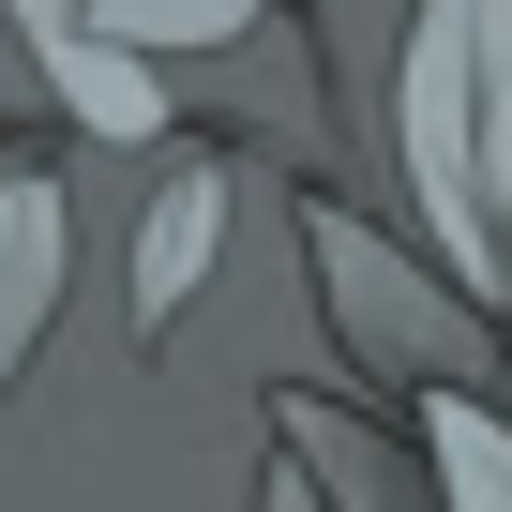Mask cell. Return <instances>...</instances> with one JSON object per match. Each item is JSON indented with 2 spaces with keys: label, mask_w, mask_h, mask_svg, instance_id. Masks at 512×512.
<instances>
[{
  "label": "cell",
  "mask_w": 512,
  "mask_h": 512,
  "mask_svg": "<svg viewBox=\"0 0 512 512\" xmlns=\"http://www.w3.org/2000/svg\"><path fill=\"white\" fill-rule=\"evenodd\" d=\"M392 151L422 196V241L452 256V287L512 302V241H497V166H482V0H422L407 61H392Z\"/></svg>",
  "instance_id": "obj_1"
},
{
  "label": "cell",
  "mask_w": 512,
  "mask_h": 512,
  "mask_svg": "<svg viewBox=\"0 0 512 512\" xmlns=\"http://www.w3.org/2000/svg\"><path fill=\"white\" fill-rule=\"evenodd\" d=\"M302 272L332 287L347 347H362L392 392H452V377H467V317H497L482 287H437V272H407V256H392L362 211H332V196H302Z\"/></svg>",
  "instance_id": "obj_2"
},
{
  "label": "cell",
  "mask_w": 512,
  "mask_h": 512,
  "mask_svg": "<svg viewBox=\"0 0 512 512\" xmlns=\"http://www.w3.org/2000/svg\"><path fill=\"white\" fill-rule=\"evenodd\" d=\"M16 46L46 61L61 121H91L106 151H151V136H166V76H151V46H136V31L76 16V0H16Z\"/></svg>",
  "instance_id": "obj_3"
},
{
  "label": "cell",
  "mask_w": 512,
  "mask_h": 512,
  "mask_svg": "<svg viewBox=\"0 0 512 512\" xmlns=\"http://www.w3.org/2000/svg\"><path fill=\"white\" fill-rule=\"evenodd\" d=\"M61 272H76V211L46 166H0V392L31 377L46 317H61Z\"/></svg>",
  "instance_id": "obj_4"
},
{
  "label": "cell",
  "mask_w": 512,
  "mask_h": 512,
  "mask_svg": "<svg viewBox=\"0 0 512 512\" xmlns=\"http://www.w3.org/2000/svg\"><path fill=\"white\" fill-rule=\"evenodd\" d=\"M226 256V166H166L151 211H136V332H166Z\"/></svg>",
  "instance_id": "obj_5"
},
{
  "label": "cell",
  "mask_w": 512,
  "mask_h": 512,
  "mask_svg": "<svg viewBox=\"0 0 512 512\" xmlns=\"http://www.w3.org/2000/svg\"><path fill=\"white\" fill-rule=\"evenodd\" d=\"M422 467H437V512H512V407H482L467 377L422 392Z\"/></svg>",
  "instance_id": "obj_6"
},
{
  "label": "cell",
  "mask_w": 512,
  "mask_h": 512,
  "mask_svg": "<svg viewBox=\"0 0 512 512\" xmlns=\"http://www.w3.org/2000/svg\"><path fill=\"white\" fill-rule=\"evenodd\" d=\"M106 31H136L151 61H181V46H241L256 31V0H91Z\"/></svg>",
  "instance_id": "obj_7"
},
{
  "label": "cell",
  "mask_w": 512,
  "mask_h": 512,
  "mask_svg": "<svg viewBox=\"0 0 512 512\" xmlns=\"http://www.w3.org/2000/svg\"><path fill=\"white\" fill-rule=\"evenodd\" d=\"M256 512H332V497H317V452H272V482H256Z\"/></svg>",
  "instance_id": "obj_8"
},
{
  "label": "cell",
  "mask_w": 512,
  "mask_h": 512,
  "mask_svg": "<svg viewBox=\"0 0 512 512\" xmlns=\"http://www.w3.org/2000/svg\"><path fill=\"white\" fill-rule=\"evenodd\" d=\"M497 241H512V196H497Z\"/></svg>",
  "instance_id": "obj_9"
},
{
  "label": "cell",
  "mask_w": 512,
  "mask_h": 512,
  "mask_svg": "<svg viewBox=\"0 0 512 512\" xmlns=\"http://www.w3.org/2000/svg\"><path fill=\"white\" fill-rule=\"evenodd\" d=\"M497 407H512V377H497Z\"/></svg>",
  "instance_id": "obj_10"
}]
</instances>
